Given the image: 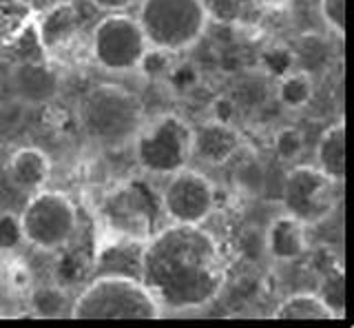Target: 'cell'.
I'll return each instance as SVG.
<instances>
[{"label":"cell","mask_w":354,"mask_h":328,"mask_svg":"<svg viewBox=\"0 0 354 328\" xmlns=\"http://www.w3.org/2000/svg\"><path fill=\"white\" fill-rule=\"evenodd\" d=\"M197 78H199V73H197V67L191 62H173V67L171 71L166 73V78L164 82L173 86V89L177 93H184V91H191L193 86L197 84Z\"/></svg>","instance_id":"cell-28"},{"label":"cell","mask_w":354,"mask_h":328,"mask_svg":"<svg viewBox=\"0 0 354 328\" xmlns=\"http://www.w3.org/2000/svg\"><path fill=\"white\" fill-rule=\"evenodd\" d=\"M272 151L281 162L295 164L299 158H301V153L306 151L304 131L299 127H292V125L279 127L274 131V136H272Z\"/></svg>","instance_id":"cell-24"},{"label":"cell","mask_w":354,"mask_h":328,"mask_svg":"<svg viewBox=\"0 0 354 328\" xmlns=\"http://www.w3.org/2000/svg\"><path fill=\"white\" fill-rule=\"evenodd\" d=\"M149 42L136 16L129 12L102 14L88 36V56L97 69L122 75L136 73Z\"/></svg>","instance_id":"cell-8"},{"label":"cell","mask_w":354,"mask_h":328,"mask_svg":"<svg viewBox=\"0 0 354 328\" xmlns=\"http://www.w3.org/2000/svg\"><path fill=\"white\" fill-rule=\"evenodd\" d=\"M140 280L164 315L204 311L228 280L224 246L204 224H169L144 242Z\"/></svg>","instance_id":"cell-1"},{"label":"cell","mask_w":354,"mask_h":328,"mask_svg":"<svg viewBox=\"0 0 354 328\" xmlns=\"http://www.w3.org/2000/svg\"><path fill=\"white\" fill-rule=\"evenodd\" d=\"M97 12L102 14H118V12H129L138 5V0H88Z\"/></svg>","instance_id":"cell-29"},{"label":"cell","mask_w":354,"mask_h":328,"mask_svg":"<svg viewBox=\"0 0 354 328\" xmlns=\"http://www.w3.org/2000/svg\"><path fill=\"white\" fill-rule=\"evenodd\" d=\"M0 317H5V313H3V309H0Z\"/></svg>","instance_id":"cell-30"},{"label":"cell","mask_w":354,"mask_h":328,"mask_svg":"<svg viewBox=\"0 0 354 328\" xmlns=\"http://www.w3.org/2000/svg\"><path fill=\"white\" fill-rule=\"evenodd\" d=\"M162 306L138 277L93 275L71 302V320H160Z\"/></svg>","instance_id":"cell-4"},{"label":"cell","mask_w":354,"mask_h":328,"mask_svg":"<svg viewBox=\"0 0 354 328\" xmlns=\"http://www.w3.org/2000/svg\"><path fill=\"white\" fill-rule=\"evenodd\" d=\"M71 291L64 289L58 282L33 284L27 293V306L33 317L42 320H58V317H69L71 311Z\"/></svg>","instance_id":"cell-19"},{"label":"cell","mask_w":354,"mask_h":328,"mask_svg":"<svg viewBox=\"0 0 354 328\" xmlns=\"http://www.w3.org/2000/svg\"><path fill=\"white\" fill-rule=\"evenodd\" d=\"M82 36V18L75 3L60 0L47 7L36 20L38 45L49 62H60L77 49Z\"/></svg>","instance_id":"cell-11"},{"label":"cell","mask_w":354,"mask_h":328,"mask_svg":"<svg viewBox=\"0 0 354 328\" xmlns=\"http://www.w3.org/2000/svg\"><path fill=\"white\" fill-rule=\"evenodd\" d=\"M142 250L144 242L138 239L97 237L93 248V275H127L140 280Z\"/></svg>","instance_id":"cell-16"},{"label":"cell","mask_w":354,"mask_h":328,"mask_svg":"<svg viewBox=\"0 0 354 328\" xmlns=\"http://www.w3.org/2000/svg\"><path fill=\"white\" fill-rule=\"evenodd\" d=\"M308 231L310 228L304 222H299L290 213L281 211L266 226V235H263L266 255L279 262V264H290V262L301 259L310 250Z\"/></svg>","instance_id":"cell-14"},{"label":"cell","mask_w":354,"mask_h":328,"mask_svg":"<svg viewBox=\"0 0 354 328\" xmlns=\"http://www.w3.org/2000/svg\"><path fill=\"white\" fill-rule=\"evenodd\" d=\"M97 237L147 242L166 224L160 191L147 176H133L111 187L95 209Z\"/></svg>","instance_id":"cell-3"},{"label":"cell","mask_w":354,"mask_h":328,"mask_svg":"<svg viewBox=\"0 0 354 328\" xmlns=\"http://www.w3.org/2000/svg\"><path fill=\"white\" fill-rule=\"evenodd\" d=\"M272 320H337L317 291H301L288 295L274 306Z\"/></svg>","instance_id":"cell-21"},{"label":"cell","mask_w":354,"mask_h":328,"mask_svg":"<svg viewBox=\"0 0 354 328\" xmlns=\"http://www.w3.org/2000/svg\"><path fill=\"white\" fill-rule=\"evenodd\" d=\"M158 191L169 224H206L219 204L217 184L191 164L166 176Z\"/></svg>","instance_id":"cell-10"},{"label":"cell","mask_w":354,"mask_h":328,"mask_svg":"<svg viewBox=\"0 0 354 328\" xmlns=\"http://www.w3.org/2000/svg\"><path fill=\"white\" fill-rule=\"evenodd\" d=\"M319 16L332 36L346 38V0H319Z\"/></svg>","instance_id":"cell-27"},{"label":"cell","mask_w":354,"mask_h":328,"mask_svg":"<svg viewBox=\"0 0 354 328\" xmlns=\"http://www.w3.org/2000/svg\"><path fill=\"white\" fill-rule=\"evenodd\" d=\"M246 147L237 125L224 122L213 116L193 125V147L191 156L197 164L208 169H221L235 160Z\"/></svg>","instance_id":"cell-12"},{"label":"cell","mask_w":354,"mask_h":328,"mask_svg":"<svg viewBox=\"0 0 354 328\" xmlns=\"http://www.w3.org/2000/svg\"><path fill=\"white\" fill-rule=\"evenodd\" d=\"M341 184L330 180L315 164H292L281 184V206L308 228L321 226L335 215Z\"/></svg>","instance_id":"cell-9"},{"label":"cell","mask_w":354,"mask_h":328,"mask_svg":"<svg viewBox=\"0 0 354 328\" xmlns=\"http://www.w3.org/2000/svg\"><path fill=\"white\" fill-rule=\"evenodd\" d=\"M257 69L266 80H272V82L279 80L288 71L297 69L295 47L283 45V42L266 45L257 56Z\"/></svg>","instance_id":"cell-22"},{"label":"cell","mask_w":354,"mask_h":328,"mask_svg":"<svg viewBox=\"0 0 354 328\" xmlns=\"http://www.w3.org/2000/svg\"><path fill=\"white\" fill-rule=\"evenodd\" d=\"M193 125L180 113L166 111L147 120L131 142L133 160L142 176L164 180L193 162Z\"/></svg>","instance_id":"cell-6"},{"label":"cell","mask_w":354,"mask_h":328,"mask_svg":"<svg viewBox=\"0 0 354 328\" xmlns=\"http://www.w3.org/2000/svg\"><path fill=\"white\" fill-rule=\"evenodd\" d=\"M77 122L82 134L109 151L131 147L142 125L147 122L144 104L131 89L113 82H100L77 102Z\"/></svg>","instance_id":"cell-2"},{"label":"cell","mask_w":354,"mask_h":328,"mask_svg":"<svg viewBox=\"0 0 354 328\" xmlns=\"http://www.w3.org/2000/svg\"><path fill=\"white\" fill-rule=\"evenodd\" d=\"M136 18L149 47L173 56L195 49L210 27L204 0H138Z\"/></svg>","instance_id":"cell-5"},{"label":"cell","mask_w":354,"mask_h":328,"mask_svg":"<svg viewBox=\"0 0 354 328\" xmlns=\"http://www.w3.org/2000/svg\"><path fill=\"white\" fill-rule=\"evenodd\" d=\"M180 58V56H173V53L169 51H162V49H155V47H149V51L144 53V58H142V64H140V73L142 75H147L149 80H162L166 78V73L171 71L173 67V62Z\"/></svg>","instance_id":"cell-26"},{"label":"cell","mask_w":354,"mask_h":328,"mask_svg":"<svg viewBox=\"0 0 354 328\" xmlns=\"http://www.w3.org/2000/svg\"><path fill=\"white\" fill-rule=\"evenodd\" d=\"M7 182L18 193L31 195L49 184L53 176V162L40 147H18L7 160Z\"/></svg>","instance_id":"cell-15"},{"label":"cell","mask_w":354,"mask_h":328,"mask_svg":"<svg viewBox=\"0 0 354 328\" xmlns=\"http://www.w3.org/2000/svg\"><path fill=\"white\" fill-rule=\"evenodd\" d=\"M9 86L18 102L44 107L60 98L62 78L49 60H20L9 69Z\"/></svg>","instance_id":"cell-13"},{"label":"cell","mask_w":354,"mask_h":328,"mask_svg":"<svg viewBox=\"0 0 354 328\" xmlns=\"http://www.w3.org/2000/svg\"><path fill=\"white\" fill-rule=\"evenodd\" d=\"M210 23L237 31L259 29L266 9L261 0H204Z\"/></svg>","instance_id":"cell-18"},{"label":"cell","mask_w":354,"mask_h":328,"mask_svg":"<svg viewBox=\"0 0 354 328\" xmlns=\"http://www.w3.org/2000/svg\"><path fill=\"white\" fill-rule=\"evenodd\" d=\"M25 244V233H22L20 215L16 211L3 209L0 211V257L16 255Z\"/></svg>","instance_id":"cell-25"},{"label":"cell","mask_w":354,"mask_h":328,"mask_svg":"<svg viewBox=\"0 0 354 328\" xmlns=\"http://www.w3.org/2000/svg\"><path fill=\"white\" fill-rule=\"evenodd\" d=\"M317 293L328 309L335 313V317L346 315V275H343L341 266L335 264L321 273Z\"/></svg>","instance_id":"cell-23"},{"label":"cell","mask_w":354,"mask_h":328,"mask_svg":"<svg viewBox=\"0 0 354 328\" xmlns=\"http://www.w3.org/2000/svg\"><path fill=\"white\" fill-rule=\"evenodd\" d=\"M18 215L25 244L40 253H55L64 248L80 231V211L71 195L58 189L44 187L27 195V202Z\"/></svg>","instance_id":"cell-7"},{"label":"cell","mask_w":354,"mask_h":328,"mask_svg":"<svg viewBox=\"0 0 354 328\" xmlns=\"http://www.w3.org/2000/svg\"><path fill=\"white\" fill-rule=\"evenodd\" d=\"M317 91L315 75L306 69H292L279 80H274V100L279 102L286 111H304V109L313 102Z\"/></svg>","instance_id":"cell-20"},{"label":"cell","mask_w":354,"mask_h":328,"mask_svg":"<svg viewBox=\"0 0 354 328\" xmlns=\"http://www.w3.org/2000/svg\"><path fill=\"white\" fill-rule=\"evenodd\" d=\"M315 167L337 184L346 182V120L339 118L324 129L315 147Z\"/></svg>","instance_id":"cell-17"}]
</instances>
